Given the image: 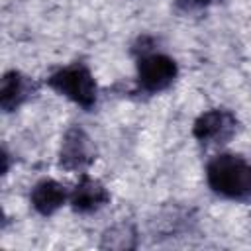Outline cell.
Returning <instances> with one entry per match:
<instances>
[{"instance_id":"6da1fadb","label":"cell","mask_w":251,"mask_h":251,"mask_svg":"<svg viewBox=\"0 0 251 251\" xmlns=\"http://www.w3.org/2000/svg\"><path fill=\"white\" fill-rule=\"evenodd\" d=\"M206 182L222 198L251 202V161L237 153H218L206 165Z\"/></svg>"},{"instance_id":"7a4b0ae2","label":"cell","mask_w":251,"mask_h":251,"mask_svg":"<svg viewBox=\"0 0 251 251\" xmlns=\"http://www.w3.org/2000/svg\"><path fill=\"white\" fill-rule=\"evenodd\" d=\"M47 86L82 110H92L98 102V84L90 67L82 61L55 69L47 78Z\"/></svg>"},{"instance_id":"3957f363","label":"cell","mask_w":251,"mask_h":251,"mask_svg":"<svg viewBox=\"0 0 251 251\" xmlns=\"http://www.w3.org/2000/svg\"><path fill=\"white\" fill-rule=\"evenodd\" d=\"M135 78L137 88L145 94H159L173 86L178 76V65L173 57L153 51L151 47L137 49V63H135Z\"/></svg>"},{"instance_id":"277c9868","label":"cell","mask_w":251,"mask_h":251,"mask_svg":"<svg viewBox=\"0 0 251 251\" xmlns=\"http://www.w3.org/2000/svg\"><path fill=\"white\" fill-rule=\"evenodd\" d=\"M237 118L227 108H210L192 124V137L202 145H224L237 131Z\"/></svg>"},{"instance_id":"5b68a950","label":"cell","mask_w":251,"mask_h":251,"mask_svg":"<svg viewBox=\"0 0 251 251\" xmlns=\"http://www.w3.org/2000/svg\"><path fill=\"white\" fill-rule=\"evenodd\" d=\"M96 161V147L90 139V135L78 127L73 126L65 131L59 147V167L73 173H84L92 163Z\"/></svg>"},{"instance_id":"8992f818","label":"cell","mask_w":251,"mask_h":251,"mask_svg":"<svg viewBox=\"0 0 251 251\" xmlns=\"http://www.w3.org/2000/svg\"><path fill=\"white\" fill-rule=\"evenodd\" d=\"M110 190L106 184L86 173H80L78 182L71 188L69 194V206L76 214H94L102 210L106 204H110Z\"/></svg>"},{"instance_id":"52a82bcc","label":"cell","mask_w":251,"mask_h":251,"mask_svg":"<svg viewBox=\"0 0 251 251\" xmlns=\"http://www.w3.org/2000/svg\"><path fill=\"white\" fill-rule=\"evenodd\" d=\"M71 190L55 180V178H41L29 190V204L39 216H53L65 204H69Z\"/></svg>"},{"instance_id":"ba28073f","label":"cell","mask_w":251,"mask_h":251,"mask_svg":"<svg viewBox=\"0 0 251 251\" xmlns=\"http://www.w3.org/2000/svg\"><path fill=\"white\" fill-rule=\"evenodd\" d=\"M35 92V86L29 76H25L22 71H6L0 78V108L4 114L16 112L20 106H24Z\"/></svg>"},{"instance_id":"9c48e42d","label":"cell","mask_w":251,"mask_h":251,"mask_svg":"<svg viewBox=\"0 0 251 251\" xmlns=\"http://www.w3.org/2000/svg\"><path fill=\"white\" fill-rule=\"evenodd\" d=\"M100 245L106 249H131L135 247V233L129 226H114L102 235Z\"/></svg>"},{"instance_id":"30bf717a","label":"cell","mask_w":251,"mask_h":251,"mask_svg":"<svg viewBox=\"0 0 251 251\" xmlns=\"http://www.w3.org/2000/svg\"><path fill=\"white\" fill-rule=\"evenodd\" d=\"M186 8H206V6H210V4H214V2H218V0H180Z\"/></svg>"}]
</instances>
